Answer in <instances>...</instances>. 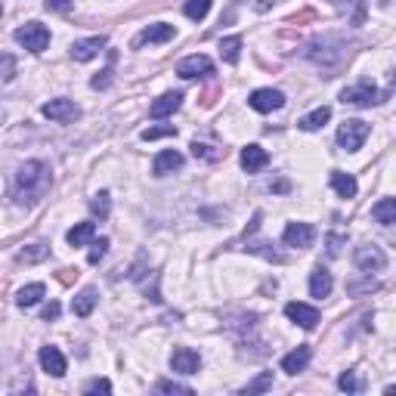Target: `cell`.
<instances>
[{
	"label": "cell",
	"mask_w": 396,
	"mask_h": 396,
	"mask_svg": "<svg viewBox=\"0 0 396 396\" xmlns=\"http://www.w3.org/2000/svg\"><path fill=\"white\" fill-rule=\"evenodd\" d=\"M307 59H313L316 65H322L325 72H334L338 65H344L346 47L338 37H316V41L307 43Z\"/></svg>",
	"instance_id": "2"
},
{
	"label": "cell",
	"mask_w": 396,
	"mask_h": 396,
	"mask_svg": "<svg viewBox=\"0 0 396 396\" xmlns=\"http://www.w3.org/2000/svg\"><path fill=\"white\" fill-rule=\"evenodd\" d=\"M371 127L365 121H359V118H350V121H344L338 127V146L344 148V152H356V148H362V142L368 140Z\"/></svg>",
	"instance_id": "4"
},
{
	"label": "cell",
	"mask_w": 396,
	"mask_h": 396,
	"mask_svg": "<svg viewBox=\"0 0 396 396\" xmlns=\"http://www.w3.org/2000/svg\"><path fill=\"white\" fill-rule=\"evenodd\" d=\"M111 74H115V72H111V65H109V68H102V72H99L96 78L90 80V87H93V90H105V87L111 84Z\"/></svg>",
	"instance_id": "40"
},
{
	"label": "cell",
	"mask_w": 396,
	"mask_h": 396,
	"mask_svg": "<svg viewBox=\"0 0 396 396\" xmlns=\"http://www.w3.org/2000/svg\"><path fill=\"white\" fill-rule=\"evenodd\" d=\"M173 133H177V127H173V124H161V127H146L140 136H142L146 142H152V140H161V136H173Z\"/></svg>",
	"instance_id": "35"
},
{
	"label": "cell",
	"mask_w": 396,
	"mask_h": 396,
	"mask_svg": "<svg viewBox=\"0 0 396 396\" xmlns=\"http://www.w3.org/2000/svg\"><path fill=\"white\" fill-rule=\"evenodd\" d=\"M47 294V288H43L41 282H31V285H25V288H19V294H16V303L19 307H34V303H41V297Z\"/></svg>",
	"instance_id": "24"
},
{
	"label": "cell",
	"mask_w": 396,
	"mask_h": 396,
	"mask_svg": "<svg viewBox=\"0 0 396 396\" xmlns=\"http://www.w3.org/2000/svg\"><path fill=\"white\" fill-rule=\"evenodd\" d=\"M220 56L223 59L229 62V65H235V62H239V56H241V37H223L220 41Z\"/></svg>",
	"instance_id": "29"
},
{
	"label": "cell",
	"mask_w": 396,
	"mask_h": 396,
	"mask_svg": "<svg viewBox=\"0 0 396 396\" xmlns=\"http://www.w3.org/2000/svg\"><path fill=\"white\" fill-rule=\"evenodd\" d=\"M50 183H53V177H50L47 161H25L12 177V201L19 208H34L50 192Z\"/></svg>",
	"instance_id": "1"
},
{
	"label": "cell",
	"mask_w": 396,
	"mask_h": 396,
	"mask_svg": "<svg viewBox=\"0 0 396 396\" xmlns=\"http://www.w3.org/2000/svg\"><path fill=\"white\" fill-rule=\"evenodd\" d=\"M84 393H111V384L105 377H93V381L84 384Z\"/></svg>",
	"instance_id": "39"
},
{
	"label": "cell",
	"mask_w": 396,
	"mask_h": 396,
	"mask_svg": "<svg viewBox=\"0 0 396 396\" xmlns=\"http://www.w3.org/2000/svg\"><path fill=\"white\" fill-rule=\"evenodd\" d=\"M353 260H356V266L362 272H381L384 266H387V254H384V248H377L375 241H365V245L356 248V254H353Z\"/></svg>",
	"instance_id": "7"
},
{
	"label": "cell",
	"mask_w": 396,
	"mask_h": 396,
	"mask_svg": "<svg viewBox=\"0 0 396 396\" xmlns=\"http://www.w3.org/2000/svg\"><path fill=\"white\" fill-rule=\"evenodd\" d=\"M331 189L338 192L340 198H353L359 192V186H356V179L350 177V173H344V170H331Z\"/></svg>",
	"instance_id": "23"
},
{
	"label": "cell",
	"mask_w": 396,
	"mask_h": 396,
	"mask_svg": "<svg viewBox=\"0 0 396 396\" xmlns=\"http://www.w3.org/2000/svg\"><path fill=\"white\" fill-rule=\"evenodd\" d=\"M241 251H248V254H260V257L272 260V263H282V260H285L278 251H272L270 241H245V248H241Z\"/></svg>",
	"instance_id": "28"
},
{
	"label": "cell",
	"mask_w": 396,
	"mask_h": 396,
	"mask_svg": "<svg viewBox=\"0 0 396 396\" xmlns=\"http://www.w3.org/2000/svg\"><path fill=\"white\" fill-rule=\"evenodd\" d=\"M179 167H183V155L173 152V148H164V152L152 161V173H155V177H167V173L179 170Z\"/></svg>",
	"instance_id": "19"
},
{
	"label": "cell",
	"mask_w": 396,
	"mask_h": 396,
	"mask_svg": "<svg viewBox=\"0 0 396 396\" xmlns=\"http://www.w3.org/2000/svg\"><path fill=\"white\" fill-rule=\"evenodd\" d=\"M338 387L344 390V393H362L365 384H362V377H359L356 371H344V375L338 377Z\"/></svg>",
	"instance_id": "32"
},
{
	"label": "cell",
	"mask_w": 396,
	"mask_h": 396,
	"mask_svg": "<svg viewBox=\"0 0 396 396\" xmlns=\"http://www.w3.org/2000/svg\"><path fill=\"white\" fill-rule=\"evenodd\" d=\"M270 164V155H266L263 146H257V142H251V146L241 148V167H245L248 173H257L263 170V167Z\"/></svg>",
	"instance_id": "17"
},
{
	"label": "cell",
	"mask_w": 396,
	"mask_h": 396,
	"mask_svg": "<svg viewBox=\"0 0 396 396\" xmlns=\"http://www.w3.org/2000/svg\"><path fill=\"white\" fill-rule=\"evenodd\" d=\"M179 105H183V93H179V90L161 93V96L148 105V115H152V118H167V115H173Z\"/></svg>",
	"instance_id": "16"
},
{
	"label": "cell",
	"mask_w": 396,
	"mask_h": 396,
	"mask_svg": "<svg viewBox=\"0 0 396 396\" xmlns=\"http://www.w3.org/2000/svg\"><path fill=\"white\" fill-rule=\"evenodd\" d=\"M43 6H47L50 12H68L74 6V0H47Z\"/></svg>",
	"instance_id": "42"
},
{
	"label": "cell",
	"mask_w": 396,
	"mask_h": 396,
	"mask_svg": "<svg viewBox=\"0 0 396 396\" xmlns=\"http://www.w3.org/2000/svg\"><path fill=\"white\" fill-rule=\"evenodd\" d=\"M384 96H387V93H381L371 80H362V84H353V87H344V90H340V102L356 105V109H368V105L384 102Z\"/></svg>",
	"instance_id": "3"
},
{
	"label": "cell",
	"mask_w": 396,
	"mask_h": 396,
	"mask_svg": "<svg viewBox=\"0 0 396 396\" xmlns=\"http://www.w3.org/2000/svg\"><path fill=\"white\" fill-rule=\"evenodd\" d=\"M105 37L102 34H96V37H84V41H74L72 43V59L74 62H90V59H96L99 53L105 50Z\"/></svg>",
	"instance_id": "14"
},
{
	"label": "cell",
	"mask_w": 396,
	"mask_h": 396,
	"mask_svg": "<svg viewBox=\"0 0 396 396\" xmlns=\"http://www.w3.org/2000/svg\"><path fill=\"white\" fill-rule=\"evenodd\" d=\"M183 12L192 19V22H201V19L210 12V0H186Z\"/></svg>",
	"instance_id": "30"
},
{
	"label": "cell",
	"mask_w": 396,
	"mask_h": 396,
	"mask_svg": "<svg viewBox=\"0 0 396 396\" xmlns=\"http://www.w3.org/2000/svg\"><path fill=\"white\" fill-rule=\"evenodd\" d=\"M328 118H331V109H328V105H319V109H313L309 115H303L300 121H297V127L307 130V133H313V130H322V127H325Z\"/></svg>",
	"instance_id": "22"
},
{
	"label": "cell",
	"mask_w": 396,
	"mask_h": 396,
	"mask_svg": "<svg viewBox=\"0 0 396 396\" xmlns=\"http://www.w3.org/2000/svg\"><path fill=\"white\" fill-rule=\"evenodd\" d=\"M96 300H99V297H96V288H84L78 297H74V303H72L74 316H80V319H84V316H90L93 307H96Z\"/></svg>",
	"instance_id": "26"
},
{
	"label": "cell",
	"mask_w": 396,
	"mask_h": 396,
	"mask_svg": "<svg viewBox=\"0 0 396 396\" xmlns=\"http://www.w3.org/2000/svg\"><path fill=\"white\" fill-rule=\"evenodd\" d=\"M41 115L43 118H50V121H56V124H74L80 118V105L78 102H72V99H50V102H43L41 105Z\"/></svg>",
	"instance_id": "6"
},
{
	"label": "cell",
	"mask_w": 396,
	"mask_h": 396,
	"mask_svg": "<svg viewBox=\"0 0 396 396\" xmlns=\"http://www.w3.org/2000/svg\"><path fill=\"white\" fill-rule=\"evenodd\" d=\"M346 291H350V294H362V291H377V282H375V278H365V282H350V285H346Z\"/></svg>",
	"instance_id": "41"
},
{
	"label": "cell",
	"mask_w": 396,
	"mask_h": 396,
	"mask_svg": "<svg viewBox=\"0 0 396 396\" xmlns=\"http://www.w3.org/2000/svg\"><path fill=\"white\" fill-rule=\"evenodd\" d=\"M0 16H3V6H0Z\"/></svg>",
	"instance_id": "47"
},
{
	"label": "cell",
	"mask_w": 396,
	"mask_h": 396,
	"mask_svg": "<svg viewBox=\"0 0 396 396\" xmlns=\"http://www.w3.org/2000/svg\"><path fill=\"white\" fill-rule=\"evenodd\" d=\"M16 41L22 43L28 53H43L50 47V28L41 22H25L22 28H16Z\"/></svg>",
	"instance_id": "5"
},
{
	"label": "cell",
	"mask_w": 396,
	"mask_h": 396,
	"mask_svg": "<svg viewBox=\"0 0 396 396\" xmlns=\"http://www.w3.org/2000/svg\"><path fill=\"white\" fill-rule=\"evenodd\" d=\"M12 74H16V59L10 53H0V84L12 80Z\"/></svg>",
	"instance_id": "36"
},
{
	"label": "cell",
	"mask_w": 396,
	"mask_h": 396,
	"mask_svg": "<svg viewBox=\"0 0 396 396\" xmlns=\"http://www.w3.org/2000/svg\"><path fill=\"white\" fill-rule=\"evenodd\" d=\"M309 359H313V350H309L307 344H300L297 350H291L288 356L282 359V371L285 375H300V371L309 365Z\"/></svg>",
	"instance_id": "18"
},
{
	"label": "cell",
	"mask_w": 396,
	"mask_h": 396,
	"mask_svg": "<svg viewBox=\"0 0 396 396\" xmlns=\"http://www.w3.org/2000/svg\"><path fill=\"white\" fill-rule=\"evenodd\" d=\"M90 210L99 217V220H105V217H109V210H111V198H109V192H96V195L90 198Z\"/></svg>",
	"instance_id": "33"
},
{
	"label": "cell",
	"mask_w": 396,
	"mask_h": 396,
	"mask_svg": "<svg viewBox=\"0 0 396 396\" xmlns=\"http://www.w3.org/2000/svg\"><path fill=\"white\" fill-rule=\"evenodd\" d=\"M43 319H59V303H50V307H43Z\"/></svg>",
	"instance_id": "45"
},
{
	"label": "cell",
	"mask_w": 396,
	"mask_h": 396,
	"mask_svg": "<svg viewBox=\"0 0 396 396\" xmlns=\"http://www.w3.org/2000/svg\"><path fill=\"white\" fill-rule=\"evenodd\" d=\"M344 235H331V239H328V254H331V257H338L340 254V245H344Z\"/></svg>",
	"instance_id": "43"
},
{
	"label": "cell",
	"mask_w": 396,
	"mask_h": 396,
	"mask_svg": "<svg viewBox=\"0 0 396 396\" xmlns=\"http://www.w3.org/2000/svg\"><path fill=\"white\" fill-rule=\"evenodd\" d=\"M177 74H179V78H186V80H192V78H208V74H214V62H210L208 56H201V53L186 56V59L177 65Z\"/></svg>",
	"instance_id": "9"
},
{
	"label": "cell",
	"mask_w": 396,
	"mask_h": 396,
	"mask_svg": "<svg viewBox=\"0 0 396 396\" xmlns=\"http://www.w3.org/2000/svg\"><path fill=\"white\" fill-rule=\"evenodd\" d=\"M50 257V245L47 241H34L25 251H19V263H41V260Z\"/></svg>",
	"instance_id": "27"
},
{
	"label": "cell",
	"mask_w": 396,
	"mask_h": 396,
	"mask_svg": "<svg viewBox=\"0 0 396 396\" xmlns=\"http://www.w3.org/2000/svg\"><path fill=\"white\" fill-rule=\"evenodd\" d=\"M282 241L288 248H309L316 241V229L309 223H288L282 232Z\"/></svg>",
	"instance_id": "12"
},
{
	"label": "cell",
	"mask_w": 396,
	"mask_h": 396,
	"mask_svg": "<svg viewBox=\"0 0 396 396\" xmlns=\"http://www.w3.org/2000/svg\"><path fill=\"white\" fill-rule=\"evenodd\" d=\"M192 155H195V158H201V161H220L223 155V148H214V146H208V142H192Z\"/></svg>",
	"instance_id": "31"
},
{
	"label": "cell",
	"mask_w": 396,
	"mask_h": 396,
	"mask_svg": "<svg viewBox=\"0 0 396 396\" xmlns=\"http://www.w3.org/2000/svg\"><path fill=\"white\" fill-rule=\"evenodd\" d=\"M270 387H272V371H260V375L254 377L245 390H241V393L251 396V393H263V390H270Z\"/></svg>",
	"instance_id": "34"
},
{
	"label": "cell",
	"mask_w": 396,
	"mask_h": 396,
	"mask_svg": "<svg viewBox=\"0 0 396 396\" xmlns=\"http://www.w3.org/2000/svg\"><path fill=\"white\" fill-rule=\"evenodd\" d=\"M93 235H96V223H74L72 229L65 232V241L72 248H80V245H87V241H93Z\"/></svg>",
	"instance_id": "21"
},
{
	"label": "cell",
	"mask_w": 396,
	"mask_h": 396,
	"mask_svg": "<svg viewBox=\"0 0 396 396\" xmlns=\"http://www.w3.org/2000/svg\"><path fill=\"white\" fill-rule=\"evenodd\" d=\"M105 251H109V239H93V241H90V254H87V260H90V263H99V260L105 257Z\"/></svg>",
	"instance_id": "38"
},
{
	"label": "cell",
	"mask_w": 396,
	"mask_h": 396,
	"mask_svg": "<svg viewBox=\"0 0 396 396\" xmlns=\"http://www.w3.org/2000/svg\"><path fill=\"white\" fill-rule=\"evenodd\" d=\"M37 359H41V368L47 371V375H53V377H62L65 375V368H68V362H65V356H62V350L59 346H41V353H37Z\"/></svg>",
	"instance_id": "15"
},
{
	"label": "cell",
	"mask_w": 396,
	"mask_h": 396,
	"mask_svg": "<svg viewBox=\"0 0 396 396\" xmlns=\"http://www.w3.org/2000/svg\"><path fill=\"white\" fill-rule=\"evenodd\" d=\"M288 189H291V183L285 177H278V179H272V183H270V192H278V195H285Z\"/></svg>",
	"instance_id": "44"
},
{
	"label": "cell",
	"mask_w": 396,
	"mask_h": 396,
	"mask_svg": "<svg viewBox=\"0 0 396 396\" xmlns=\"http://www.w3.org/2000/svg\"><path fill=\"white\" fill-rule=\"evenodd\" d=\"M155 393H183V396H189L192 387L177 384V381H158V384H155Z\"/></svg>",
	"instance_id": "37"
},
{
	"label": "cell",
	"mask_w": 396,
	"mask_h": 396,
	"mask_svg": "<svg viewBox=\"0 0 396 396\" xmlns=\"http://www.w3.org/2000/svg\"><path fill=\"white\" fill-rule=\"evenodd\" d=\"M371 217H375L381 226H393L396 223V201L393 198H381V201L371 208Z\"/></svg>",
	"instance_id": "25"
},
{
	"label": "cell",
	"mask_w": 396,
	"mask_h": 396,
	"mask_svg": "<svg viewBox=\"0 0 396 396\" xmlns=\"http://www.w3.org/2000/svg\"><path fill=\"white\" fill-rule=\"evenodd\" d=\"M62 282H72V278H78V270H62Z\"/></svg>",
	"instance_id": "46"
},
{
	"label": "cell",
	"mask_w": 396,
	"mask_h": 396,
	"mask_svg": "<svg viewBox=\"0 0 396 396\" xmlns=\"http://www.w3.org/2000/svg\"><path fill=\"white\" fill-rule=\"evenodd\" d=\"M173 34H177V28H173V25L155 22V25L142 28L140 34L133 37V47H146V43H167V41H173Z\"/></svg>",
	"instance_id": "11"
},
{
	"label": "cell",
	"mask_w": 396,
	"mask_h": 396,
	"mask_svg": "<svg viewBox=\"0 0 396 396\" xmlns=\"http://www.w3.org/2000/svg\"><path fill=\"white\" fill-rule=\"evenodd\" d=\"M248 105H251L254 111H260V115H270V111H278L285 105V93L272 90V87H260V90H254L251 96H248Z\"/></svg>",
	"instance_id": "8"
},
{
	"label": "cell",
	"mask_w": 396,
	"mask_h": 396,
	"mask_svg": "<svg viewBox=\"0 0 396 396\" xmlns=\"http://www.w3.org/2000/svg\"><path fill=\"white\" fill-rule=\"evenodd\" d=\"M331 288H334L331 272H328L325 266H316V270L309 272V294H313V297H328V294H331Z\"/></svg>",
	"instance_id": "20"
},
{
	"label": "cell",
	"mask_w": 396,
	"mask_h": 396,
	"mask_svg": "<svg viewBox=\"0 0 396 396\" xmlns=\"http://www.w3.org/2000/svg\"><path fill=\"white\" fill-rule=\"evenodd\" d=\"M170 368L177 371V375H198L201 356H198L192 346H177V350L170 353Z\"/></svg>",
	"instance_id": "10"
},
{
	"label": "cell",
	"mask_w": 396,
	"mask_h": 396,
	"mask_svg": "<svg viewBox=\"0 0 396 396\" xmlns=\"http://www.w3.org/2000/svg\"><path fill=\"white\" fill-rule=\"evenodd\" d=\"M285 316H288L294 325H300V328H316L319 325V309L316 307H309V303H297V300H291L288 307H285Z\"/></svg>",
	"instance_id": "13"
}]
</instances>
